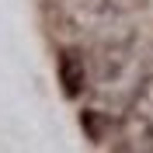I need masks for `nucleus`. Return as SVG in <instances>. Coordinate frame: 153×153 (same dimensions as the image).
<instances>
[{"instance_id":"2","label":"nucleus","mask_w":153,"mask_h":153,"mask_svg":"<svg viewBox=\"0 0 153 153\" xmlns=\"http://www.w3.org/2000/svg\"><path fill=\"white\" fill-rule=\"evenodd\" d=\"M84 84H87L84 59H80V52L66 49V52L59 56V87H63V94H66V97H80Z\"/></svg>"},{"instance_id":"1","label":"nucleus","mask_w":153,"mask_h":153,"mask_svg":"<svg viewBox=\"0 0 153 153\" xmlns=\"http://www.w3.org/2000/svg\"><path fill=\"white\" fill-rule=\"evenodd\" d=\"M125 125H129V132H132L136 139L153 143V76L143 80V87L136 91L132 105H129V118H125Z\"/></svg>"}]
</instances>
